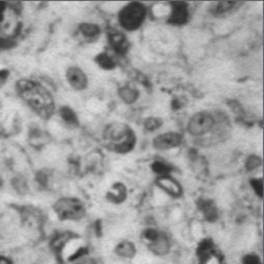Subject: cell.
<instances>
[{"mask_svg":"<svg viewBox=\"0 0 264 264\" xmlns=\"http://www.w3.org/2000/svg\"><path fill=\"white\" fill-rule=\"evenodd\" d=\"M9 77V73L7 71H0V84H4Z\"/></svg>","mask_w":264,"mask_h":264,"instance_id":"cell-27","label":"cell"},{"mask_svg":"<svg viewBox=\"0 0 264 264\" xmlns=\"http://www.w3.org/2000/svg\"><path fill=\"white\" fill-rule=\"evenodd\" d=\"M108 38H109L112 48L119 55H125L128 52L130 44H129L127 38L123 35L122 32H120L118 30H111L108 33Z\"/></svg>","mask_w":264,"mask_h":264,"instance_id":"cell-8","label":"cell"},{"mask_svg":"<svg viewBox=\"0 0 264 264\" xmlns=\"http://www.w3.org/2000/svg\"><path fill=\"white\" fill-rule=\"evenodd\" d=\"M200 209L202 210V212L204 213L205 217L207 218V220L214 222L217 219L218 213H217V209L214 206V204L210 201H201L200 205H198Z\"/></svg>","mask_w":264,"mask_h":264,"instance_id":"cell-12","label":"cell"},{"mask_svg":"<svg viewBox=\"0 0 264 264\" xmlns=\"http://www.w3.org/2000/svg\"><path fill=\"white\" fill-rule=\"evenodd\" d=\"M60 116L65 121L66 124L72 125L74 127L79 126V120L76 113L69 107H63L60 109Z\"/></svg>","mask_w":264,"mask_h":264,"instance_id":"cell-14","label":"cell"},{"mask_svg":"<svg viewBox=\"0 0 264 264\" xmlns=\"http://www.w3.org/2000/svg\"><path fill=\"white\" fill-rule=\"evenodd\" d=\"M17 91L24 102L42 119L47 120L54 115V98L41 84L29 80H21L17 83Z\"/></svg>","mask_w":264,"mask_h":264,"instance_id":"cell-1","label":"cell"},{"mask_svg":"<svg viewBox=\"0 0 264 264\" xmlns=\"http://www.w3.org/2000/svg\"><path fill=\"white\" fill-rule=\"evenodd\" d=\"M169 242L167 240V238L164 237H160L158 236L156 240H154L151 244V250L158 255H162V254H167L169 252Z\"/></svg>","mask_w":264,"mask_h":264,"instance_id":"cell-13","label":"cell"},{"mask_svg":"<svg viewBox=\"0 0 264 264\" xmlns=\"http://www.w3.org/2000/svg\"><path fill=\"white\" fill-rule=\"evenodd\" d=\"M251 185L253 187V189L255 190V192L257 193V195H259L260 197L263 196V182L261 179H253L251 180Z\"/></svg>","mask_w":264,"mask_h":264,"instance_id":"cell-23","label":"cell"},{"mask_svg":"<svg viewBox=\"0 0 264 264\" xmlns=\"http://www.w3.org/2000/svg\"><path fill=\"white\" fill-rule=\"evenodd\" d=\"M14 46V42L10 39L0 38V49H10Z\"/></svg>","mask_w":264,"mask_h":264,"instance_id":"cell-26","label":"cell"},{"mask_svg":"<svg viewBox=\"0 0 264 264\" xmlns=\"http://www.w3.org/2000/svg\"><path fill=\"white\" fill-rule=\"evenodd\" d=\"M54 210L61 220H79L85 215V207L77 198H61Z\"/></svg>","mask_w":264,"mask_h":264,"instance_id":"cell-4","label":"cell"},{"mask_svg":"<svg viewBox=\"0 0 264 264\" xmlns=\"http://www.w3.org/2000/svg\"><path fill=\"white\" fill-rule=\"evenodd\" d=\"M202 248L205 249V251L202 252V255H205L206 260H207V264H221V262L217 258V256H214L213 252L209 250L211 248V246H208V243L206 244V246H204Z\"/></svg>","mask_w":264,"mask_h":264,"instance_id":"cell-21","label":"cell"},{"mask_svg":"<svg viewBox=\"0 0 264 264\" xmlns=\"http://www.w3.org/2000/svg\"><path fill=\"white\" fill-rule=\"evenodd\" d=\"M214 118L208 112H201L193 115L187 125V130L192 136H203L214 126Z\"/></svg>","mask_w":264,"mask_h":264,"instance_id":"cell-5","label":"cell"},{"mask_svg":"<svg viewBox=\"0 0 264 264\" xmlns=\"http://www.w3.org/2000/svg\"><path fill=\"white\" fill-rule=\"evenodd\" d=\"M236 3H231V2H221L219 4H217L215 6V9H214V14L215 15H221L229 10L233 9L235 7Z\"/></svg>","mask_w":264,"mask_h":264,"instance_id":"cell-20","label":"cell"},{"mask_svg":"<svg viewBox=\"0 0 264 264\" xmlns=\"http://www.w3.org/2000/svg\"><path fill=\"white\" fill-rule=\"evenodd\" d=\"M109 149L117 153H127L136 146L137 138L135 131L127 124H110L104 135Z\"/></svg>","mask_w":264,"mask_h":264,"instance_id":"cell-2","label":"cell"},{"mask_svg":"<svg viewBox=\"0 0 264 264\" xmlns=\"http://www.w3.org/2000/svg\"><path fill=\"white\" fill-rule=\"evenodd\" d=\"M108 198L114 203H122L126 198V187L122 183H116L108 193Z\"/></svg>","mask_w":264,"mask_h":264,"instance_id":"cell-11","label":"cell"},{"mask_svg":"<svg viewBox=\"0 0 264 264\" xmlns=\"http://www.w3.org/2000/svg\"><path fill=\"white\" fill-rule=\"evenodd\" d=\"M158 236H159L158 233H157L156 230H154V229H148V230L146 231V233H145V238H146L147 240H149L150 242H153L154 240H156Z\"/></svg>","mask_w":264,"mask_h":264,"instance_id":"cell-25","label":"cell"},{"mask_svg":"<svg viewBox=\"0 0 264 264\" xmlns=\"http://www.w3.org/2000/svg\"><path fill=\"white\" fill-rule=\"evenodd\" d=\"M182 136L178 132H168L156 137L153 141V146L157 150H169L179 147L182 144Z\"/></svg>","mask_w":264,"mask_h":264,"instance_id":"cell-6","label":"cell"},{"mask_svg":"<svg viewBox=\"0 0 264 264\" xmlns=\"http://www.w3.org/2000/svg\"><path fill=\"white\" fill-rule=\"evenodd\" d=\"M162 124V121L158 118H148L145 121V128L149 131H154L156 129H158Z\"/></svg>","mask_w":264,"mask_h":264,"instance_id":"cell-22","label":"cell"},{"mask_svg":"<svg viewBox=\"0 0 264 264\" xmlns=\"http://www.w3.org/2000/svg\"><path fill=\"white\" fill-rule=\"evenodd\" d=\"M244 264H261V260L257 255L250 254L245 257Z\"/></svg>","mask_w":264,"mask_h":264,"instance_id":"cell-24","label":"cell"},{"mask_svg":"<svg viewBox=\"0 0 264 264\" xmlns=\"http://www.w3.org/2000/svg\"><path fill=\"white\" fill-rule=\"evenodd\" d=\"M119 94L123 101L127 104L135 103L137 101V98L139 97V92L136 89L130 88V87H124V88L120 89Z\"/></svg>","mask_w":264,"mask_h":264,"instance_id":"cell-17","label":"cell"},{"mask_svg":"<svg viewBox=\"0 0 264 264\" xmlns=\"http://www.w3.org/2000/svg\"><path fill=\"white\" fill-rule=\"evenodd\" d=\"M152 170L155 174L159 175V177L170 176L171 172L173 171V169L171 167H169L168 164H165V163L160 162V161H156L152 164Z\"/></svg>","mask_w":264,"mask_h":264,"instance_id":"cell-19","label":"cell"},{"mask_svg":"<svg viewBox=\"0 0 264 264\" xmlns=\"http://www.w3.org/2000/svg\"><path fill=\"white\" fill-rule=\"evenodd\" d=\"M147 15L146 7L141 3H130L119 13L120 25L128 31L139 29Z\"/></svg>","mask_w":264,"mask_h":264,"instance_id":"cell-3","label":"cell"},{"mask_svg":"<svg viewBox=\"0 0 264 264\" xmlns=\"http://www.w3.org/2000/svg\"><path fill=\"white\" fill-rule=\"evenodd\" d=\"M172 13L169 19V23L173 25H184L188 22L189 10L188 5L183 2H174L171 4Z\"/></svg>","mask_w":264,"mask_h":264,"instance_id":"cell-7","label":"cell"},{"mask_svg":"<svg viewBox=\"0 0 264 264\" xmlns=\"http://www.w3.org/2000/svg\"><path fill=\"white\" fill-rule=\"evenodd\" d=\"M80 31L85 38L93 39V38H96L99 33H101V28H99L98 25H96V24L84 23V24L80 25Z\"/></svg>","mask_w":264,"mask_h":264,"instance_id":"cell-15","label":"cell"},{"mask_svg":"<svg viewBox=\"0 0 264 264\" xmlns=\"http://www.w3.org/2000/svg\"><path fill=\"white\" fill-rule=\"evenodd\" d=\"M156 183L161 189H163L165 192L169 193L173 197H180L183 193L182 186L178 183V181L171 178L170 176L159 177Z\"/></svg>","mask_w":264,"mask_h":264,"instance_id":"cell-10","label":"cell"},{"mask_svg":"<svg viewBox=\"0 0 264 264\" xmlns=\"http://www.w3.org/2000/svg\"><path fill=\"white\" fill-rule=\"evenodd\" d=\"M118 255L125 257V258H131L134 257L136 254V248L135 245H132L131 243L128 242H124L122 244H120L117 249H116Z\"/></svg>","mask_w":264,"mask_h":264,"instance_id":"cell-18","label":"cell"},{"mask_svg":"<svg viewBox=\"0 0 264 264\" xmlns=\"http://www.w3.org/2000/svg\"><path fill=\"white\" fill-rule=\"evenodd\" d=\"M95 61L104 70H114L116 68V62L107 53H102L96 56Z\"/></svg>","mask_w":264,"mask_h":264,"instance_id":"cell-16","label":"cell"},{"mask_svg":"<svg viewBox=\"0 0 264 264\" xmlns=\"http://www.w3.org/2000/svg\"><path fill=\"white\" fill-rule=\"evenodd\" d=\"M0 264H12V261L10 259H8L7 257L0 256Z\"/></svg>","mask_w":264,"mask_h":264,"instance_id":"cell-29","label":"cell"},{"mask_svg":"<svg viewBox=\"0 0 264 264\" xmlns=\"http://www.w3.org/2000/svg\"><path fill=\"white\" fill-rule=\"evenodd\" d=\"M66 79L70 85L76 90H84L88 86V79L86 74L79 68H70L66 72Z\"/></svg>","mask_w":264,"mask_h":264,"instance_id":"cell-9","label":"cell"},{"mask_svg":"<svg viewBox=\"0 0 264 264\" xmlns=\"http://www.w3.org/2000/svg\"><path fill=\"white\" fill-rule=\"evenodd\" d=\"M5 9H6V4L0 3V21L4 19V13H5Z\"/></svg>","mask_w":264,"mask_h":264,"instance_id":"cell-28","label":"cell"}]
</instances>
